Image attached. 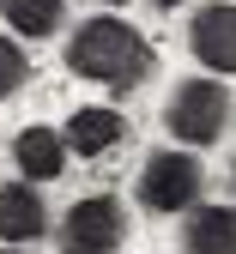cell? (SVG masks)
Listing matches in <instances>:
<instances>
[{
	"instance_id": "cell-2",
	"label": "cell",
	"mask_w": 236,
	"mask_h": 254,
	"mask_svg": "<svg viewBox=\"0 0 236 254\" xmlns=\"http://www.w3.org/2000/svg\"><path fill=\"white\" fill-rule=\"evenodd\" d=\"M163 127L182 145H212L230 127V91L218 79H182L170 91V109H163Z\"/></svg>"
},
{
	"instance_id": "cell-1",
	"label": "cell",
	"mask_w": 236,
	"mask_h": 254,
	"mask_svg": "<svg viewBox=\"0 0 236 254\" xmlns=\"http://www.w3.org/2000/svg\"><path fill=\"white\" fill-rule=\"evenodd\" d=\"M67 67H73L79 79L91 85H109V91H127V85H140L152 73V49L146 37L133 30L127 18H85L73 30V43H67Z\"/></svg>"
},
{
	"instance_id": "cell-9",
	"label": "cell",
	"mask_w": 236,
	"mask_h": 254,
	"mask_svg": "<svg viewBox=\"0 0 236 254\" xmlns=\"http://www.w3.org/2000/svg\"><path fill=\"white\" fill-rule=\"evenodd\" d=\"M188 254H236V212L230 206H200L188 218Z\"/></svg>"
},
{
	"instance_id": "cell-6",
	"label": "cell",
	"mask_w": 236,
	"mask_h": 254,
	"mask_svg": "<svg viewBox=\"0 0 236 254\" xmlns=\"http://www.w3.org/2000/svg\"><path fill=\"white\" fill-rule=\"evenodd\" d=\"M43 224H49V212H43V194L30 182L0 188V242H37Z\"/></svg>"
},
{
	"instance_id": "cell-4",
	"label": "cell",
	"mask_w": 236,
	"mask_h": 254,
	"mask_svg": "<svg viewBox=\"0 0 236 254\" xmlns=\"http://www.w3.org/2000/svg\"><path fill=\"white\" fill-rule=\"evenodd\" d=\"M200 188H206V176H200V164L188 151H157L152 164L140 170V200L152 212H182L200 200Z\"/></svg>"
},
{
	"instance_id": "cell-3",
	"label": "cell",
	"mask_w": 236,
	"mask_h": 254,
	"mask_svg": "<svg viewBox=\"0 0 236 254\" xmlns=\"http://www.w3.org/2000/svg\"><path fill=\"white\" fill-rule=\"evenodd\" d=\"M121 236H127V212H121L115 194H85L61 218V248L67 254H115Z\"/></svg>"
},
{
	"instance_id": "cell-14",
	"label": "cell",
	"mask_w": 236,
	"mask_h": 254,
	"mask_svg": "<svg viewBox=\"0 0 236 254\" xmlns=\"http://www.w3.org/2000/svg\"><path fill=\"white\" fill-rule=\"evenodd\" d=\"M0 254H18V248H0Z\"/></svg>"
},
{
	"instance_id": "cell-13",
	"label": "cell",
	"mask_w": 236,
	"mask_h": 254,
	"mask_svg": "<svg viewBox=\"0 0 236 254\" xmlns=\"http://www.w3.org/2000/svg\"><path fill=\"white\" fill-rule=\"evenodd\" d=\"M103 6H121V0H103Z\"/></svg>"
},
{
	"instance_id": "cell-8",
	"label": "cell",
	"mask_w": 236,
	"mask_h": 254,
	"mask_svg": "<svg viewBox=\"0 0 236 254\" xmlns=\"http://www.w3.org/2000/svg\"><path fill=\"white\" fill-rule=\"evenodd\" d=\"M121 133H127V121L115 109H79L73 121H67V145H73L79 157H103L109 145H121Z\"/></svg>"
},
{
	"instance_id": "cell-11",
	"label": "cell",
	"mask_w": 236,
	"mask_h": 254,
	"mask_svg": "<svg viewBox=\"0 0 236 254\" xmlns=\"http://www.w3.org/2000/svg\"><path fill=\"white\" fill-rule=\"evenodd\" d=\"M24 79H30V55L18 49V37H0V97L24 91Z\"/></svg>"
},
{
	"instance_id": "cell-5",
	"label": "cell",
	"mask_w": 236,
	"mask_h": 254,
	"mask_svg": "<svg viewBox=\"0 0 236 254\" xmlns=\"http://www.w3.org/2000/svg\"><path fill=\"white\" fill-rule=\"evenodd\" d=\"M188 49L206 73H236V6H200L188 24Z\"/></svg>"
},
{
	"instance_id": "cell-10",
	"label": "cell",
	"mask_w": 236,
	"mask_h": 254,
	"mask_svg": "<svg viewBox=\"0 0 236 254\" xmlns=\"http://www.w3.org/2000/svg\"><path fill=\"white\" fill-rule=\"evenodd\" d=\"M0 12L18 37H49L61 30V0H0Z\"/></svg>"
},
{
	"instance_id": "cell-7",
	"label": "cell",
	"mask_w": 236,
	"mask_h": 254,
	"mask_svg": "<svg viewBox=\"0 0 236 254\" xmlns=\"http://www.w3.org/2000/svg\"><path fill=\"white\" fill-rule=\"evenodd\" d=\"M67 133H55V127H24V133L12 139V157H18V170L30 176V182H55L61 170H67Z\"/></svg>"
},
{
	"instance_id": "cell-12",
	"label": "cell",
	"mask_w": 236,
	"mask_h": 254,
	"mask_svg": "<svg viewBox=\"0 0 236 254\" xmlns=\"http://www.w3.org/2000/svg\"><path fill=\"white\" fill-rule=\"evenodd\" d=\"M157 6H182V0H157Z\"/></svg>"
}]
</instances>
